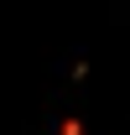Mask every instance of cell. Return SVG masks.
<instances>
[{"mask_svg":"<svg viewBox=\"0 0 130 135\" xmlns=\"http://www.w3.org/2000/svg\"><path fill=\"white\" fill-rule=\"evenodd\" d=\"M57 135H83V119H78V114H68L63 125H57Z\"/></svg>","mask_w":130,"mask_h":135,"instance_id":"cell-1","label":"cell"}]
</instances>
